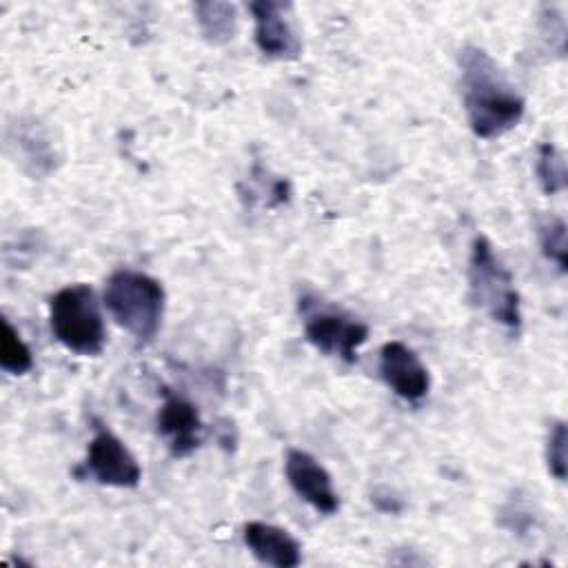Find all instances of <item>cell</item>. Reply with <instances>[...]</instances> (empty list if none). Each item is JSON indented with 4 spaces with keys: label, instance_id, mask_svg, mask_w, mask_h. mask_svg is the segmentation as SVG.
<instances>
[{
    "label": "cell",
    "instance_id": "4fadbf2b",
    "mask_svg": "<svg viewBox=\"0 0 568 568\" xmlns=\"http://www.w3.org/2000/svg\"><path fill=\"white\" fill-rule=\"evenodd\" d=\"M195 16L206 42L224 44L237 31V9L231 2H197Z\"/></svg>",
    "mask_w": 568,
    "mask_h": 568
},
{
    "label": "cell",
    "instance_id": "6da1fadb",
    "mask_svg": "<svg viewBox=\"0 0 568 568\" xmlns=\"http://www.w3.org/2000/svg\"><path fill=\"white\" fill-rule=\"evenodd\" d=\"M459 71L468 126L477 138L493 140L519 124L526 102L488 51L464 47L459 53Z\"/></svg>",
    "mask_w": 568,
    "mask_h": 568
},
{
    "label": "cell",
    "instance_id": "2e32d148",
    "mask_svg": "<svg viewBox=\"0 0 568 568\" xmlns=\"http://www.w3.org/2000/svg\"><path fill=\"white\" fill-rule=\"evenodd\" d=\"M0 368L9 375H24L33 368V355L20 333L2 320V335H0Z\"/></svg>",
    "mask_w": 568,
    "mask_h": 568
},
{
    "label": "cell",
    "instance_id": "8fae6325",
    "mask_svg": "<svg viewBox=\"0 0 568 568\" xmlns=\"http://www.w3.org/2000/svg\"><path fill=\"white\" fill-rule=\"evenodd\" d=\"M244 544L251 550V555L264 566L293 568L302 564L300 541L280 526L248 521L244 524Z\"/></svg>",
    "mask_w": 568,
    "mask_h": 568
},
{
    "label": "cell",
    "instance_id": "3957f363",
    "mask_svg": "<svg viewBox=\"0 0 568 568\" xmlns=\"http://www.w3.org/2000/svg\"><path fill=\"white\" fill-rule=\"evenodd\" d=\"M468 295L470 302L493 322L513 333L521 328V300L515 288V280L484 235H477L470 244Z\"/></svg>",
    "mask_w": 568,
    "mask_h": 568
},
{
    "label": "cell",
    "instance_id": "ba28073f",
    "mask_svg": "<svg viewBox=\"0 0 568 568\" xmlns=\"http://www.w3.org/2000/svg\"><path fill=\"white\" fill-rule=\"evenodd\" d=\"M379 377L402 399L415 404L428 395L430 375L419 355L399 339H390L379 351Z\"/></svg>",
    "mask_w": 568,
    "mask_h": 568
},
{
    "label": "cell",
    "instance_id": "ac0fdd59",
    "mask_svg": "<svg viewBox=\"0 0 568 568\" xmlns=\"http://www.w3.org/2000/svg\"><path fill=\"white\" fill-rule=\"evenodd\" d=\"M566 442H568L566 424L561 419L552 422L546 439V464L550 475L559 481L566 479Z\"/></svg>",
    "mask_w": 568,
    "mask_h": 568
},
{
    "label": "cell",
    "instance_id": "5b68a950",
    "mask_svg": "<svg viewBox=\"0 0 568 568\" xmlns=\"http://www.w3.org/2000/svg\"><path fill=\"white\" fill-rule=\"evenodd\" d=\"M87 473L102 486L135 488L142 479V468L129 446L104 424L95 422V433L87 448Z\"/></svg>",
    "mask_w": 568,
    "mask_h": 568
},
{
    "label": "cell",
    "instance_id": "52a82bcc",
    "mask_svg": "<svg viewBox=\"0 0 568 568\" xmlns=\"http://www.w3.org/2000/svg\"><path fill=\"white\" fill-rule=\"evenodd\" d=\"M255 20V44L273 60H295L302 53V40L293 24V4L275 0H255L248 4Z\"/></svg>",
    "mask_w": 568,
    "mask_h": 568
},
{
    "label": "cell",
    "instance_id": "7c38bea8",
    "mask_svg": "<svg viewBox=\"0 0 568 568\" xmlns=\"http://www.w3.org/2000/svg\"><path fill=\"white\" fill-rule=\"evenodd\" d=\"M11 144L16 153H22V162L29 166L31 175L40 178L55 169V146L36 120L20 122L11 133Z\"/></svg>",
    "mask_w": 568,
    "mask_h": 568
},
{
    "label": "cell",
    "instance_id": "9c48e42d",
    "mask_svg": "<svg viewBox=\"0 0 568 568\" xmlns=\"http://www.w3.org/2000/svg\"><path fill=\"white\" fill-rule=\"evenodd\" d=\"M284 475L295 495L313 506L317 513L333 515L339 510V497L333 488L328 470L306 450L291 448L286 453Z\"/></svg>",
    "mask_w": 568,
    "mask_h": 568
},
{
    "label": "cell",
    "instance_id": "7a4b0ae2",
    "mask_svg": "<svg viewBox=\"0 0 568 568\" xmlns=\"http://www.w3.org/2000/svg\"><path fill=\"white\" fill-rule=\"evenodd\" d=\"M104 306L138 346L153 342L162 326L166 293L164 286L140 271L118 268L106 277Z\"/></svg>",
    "mask_w": 568,
    "mask_h": 568
},
{
    "label": "cell",
    "instance_id": "9a60e30c",
    "mask_svg": "<svg viewBox=\"0 0 568 568\" xmlns=\"http://www.w3.org/2000/svg\"><path fill=\"white\" fill-rule=\"evenodd\" d=\"M535 173H537L539 186L546 195H555V193L566 191V184H568L566 160H564V153L555 144H550V142L539 144Z\"/></svg>",
    "mask_w": 568,
    "mask_h": 568
},
{
    "label": "cell",
    "instance_id": "e0dca14e",
    "mask_svg": "<svg viewBox=\"0 0 568 568\" xmlns=\"http://www.w3.org/2000/svg\"><path fill=\"white\" fill-rule=\"evenodd\" d=\"M539 246L546 260L557 264L561 273L568 266V244H566V222L561 217H548L539 224Z\"/></svg>",
    "mask_w": 568,
    "mask_h": 568
},
{
    "label": "cell",
    "instance_id": "8992f818",
    "mask_svg": "<svg viewBox=\"0 0 568 568\" xmlns=\"http://www.w3.org/2000/svg\"><path fill=\"white\" fill-rule=\"evenodd\" d=\"M304 335L324 355L337 357L346 364L357 359L359 346L368 339V326L346 313L308 311L304 308Z\"/></svg>",
    "mask_w": 568,
    "mask_h": 568
},
{
    "label": "cell",
    "instance_id": "5bb4252c",
    "mask_svg": "<svg viewBox=\"0 0 568 568\" xmlns=\"http://www.w3.org/2000/svg\"><path fill=\"white\" fill-rule=\"evenodd\" d=\"M240 193H242L240 197L246 206H257L260 204L264 209H273V206H280V204L288 202L291 186L284 178H275L266 169L255 164L253 171H251L246 189H242Z\"/></svg>",
    "mask_w": 568,
    "mask_h": 568
},
{
    "label": "cell",
    "instance_id": "277c9868",
    "mask_svg": "<svg viewBox=\"0 0 568 568\" xmlns=\"http://www.w3.org/2000/svg\"><path fill=\"white\" fill-rule=\"evenodd\" d=\"M49 324L55 339L75 355L95 357L104 348V317L98 295L89 284L62 286L49 300Z\"/></svg>",
    "mask_w": 568,
    "mask_h": 568
},
{
    "label": "cell",
    "instance_id": "30bf717a",
    "mask_svg": "<svg viewBox=\"0 0 568 568\" xmlns=\"http://www.w3.org/2000/svg\"><path fill=\"white\" fill-rule=\"evenodd\" d=\"M158 433L166 442L173 457H189L202 444L204 424L193 402L182 395L166 393L158 410Z\"/></svg>",
    "mask_w": 568,
    "mask_h": 568
}]
</instances>
